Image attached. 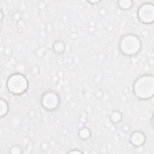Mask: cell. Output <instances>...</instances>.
I'll return each instance as SVG.
<instances>
[{"label":"cell","mask_w":154,"mask_h":154,"mask_svg":"<svg viewBox=\"0 0 154 154\" xmlns=\"http://www.w3.org/2000/svg\"><path fill=\"white\" fill-rule=\"evenodd\" d=\"M134 92L136 97L141 100H148L153 95V77L144 75L139 77L134 83Z\"/></svg>","instance_id":"obj_1"},{"label":"cell","mask_w":154,"mask_h":154,"mask_svg":"<svg viewBox=\"0 0 154 154\" xmlns=\"http://www.w3.org/2000/svg\"><path fill=\"white\" fill-rule=\"evenodd\" d=\"M141 42L140 38L133 34L123 35L119 42V49L126 56L137 55L141 50Z\"/></svg>","instance_id":"obj_2"},{"label":"cell","mask_w":154,"mask_h":154,"mask_svg":"<svg viewBox=\"0 0 154 154\" xmlns=\"http://www.w3.org/2000/svg\"><path fill=\"white\" fill-rule=\"evenodd\" d=\"M28 82L25 76L16 73L9 76L7 81L8 90L14 95H20L26 92Z\"/></svg>","instance_id":"obj_3"},{"label":"cell","mask_w":154,"mask_h":154,"mask_svg":"<svg viewBox=\"0 0 154 154\" xmlns=\"http://www.w3.org/2000/svg\"><path fill=\"white\" fill-rule=\"evenodd\" d=\"M41 100H49L42 103V106L46 110L49 111H54L57 109L60 105V100L58 94L54 91H47L42 96Z\"/></svg>","instance_id":"obj_4"},{"label":"cell","mask_w":154,"mask_h":154,"mask_svg":"<svg viewBox=\"0 0 154 154\" xmlns=\"http://www.w3.org/2000/svg\"><path fill=\"white\" fill-rule=\"evenodd\" d=\"M138 19L145 24H152L153 22V5L150 3L142 4L138 10Z\"/></svg>","instance_id":"obj_5"},{"label":"cell","mask_w":154,"mask_h":154,"mask_svg":"<svg viewBox=\"0 0 154 154\" xmlns=\"http://www.w3.org/2000/svg\"><path fill=\"white\" fill-rule=\"evenodd\" d=\"M146 141V135L141 131L133 132L130 137V142L135 147H140L144 145Z\"/></svg>","instance_id":"obj_6"},{"label":"cell","mask_w":154,"mask_h":154,"mask_svg":"<svg viewBox=\"0 0 154 154\" xmlns=\"http://www.w3.org/2000/svg\"><path fill=\"white\" fill-rule=\"evenodd\" d=\"M91 131L88 128L84 127L78 131V136L82 140H87L91 137Z\"/></svg>","instance_id":"obj_7"},{"label":"cell","mask_w":154,"mask_h":154,"mask_svg":"<svg viewBox=\"0 0 154 154\" xmlns=\"http://www.w3.org/2000/svg\"><path fill=\"white\" fill-rule=\"evenodd\" d=\"M122 118H123V116L121 112H120L118 110L113 111L109 116L110 121L112 122L113 123H116V124L121 122Z\"/></svg>","instance_id":"obj_8"},{"label":"cell","mask_w":154,"mask_h":154,"mask_svg":"<svg viewBox=\"0 0 154 154\" xmlns=\"http://www.w3.org/2000/svg\"><path fill=\"white\" fill-rule=\"evenodd\" d=\"M8 111V105L5 100L1 99V117L5 116Z\"/></svg>","instance_id":"obj_9"},{"label":"cell","mask_w":154,"mask_h":154,"mask_svg":"<svg viewBox=\"0 0 154 154\" xmlns=\"http://www.w3.org/2000/svg\"><path fill=\"white\" fill-rule=\"evenodd\" d=\"M53 48L57 54H62L64 50V43L61 41H57L54 43Z\"/></svg>","instance_id":"obj_10"},{"label":"cell","mask_w":154,"mask_h":154,"mask_svg":"<svg viewBox=\"0 0 154 154\" xmlns=\"http://www.w3.org/2000/svg\"><path fill=\"white\" fill-rule=\"evenodd\" d=\"M10 152L11 153H22V149L20 146H13L11 147Z\"/></svg>","instance_id":"obj_11"},{"label":"cell","mask_w":154,"mask_h":154,"mask_svg":"<svg viewBox=\"0 0 154 154\" xmlns=\"http://www.w3.org/2000/svg\"><path fill=\"white\" fill-rule=\"evenodd\" d=\"M103 93L101 89L97 90L94 93V95L97 99H101L103 96Z\"/></svg>","instance_id":"obj_12"},{"label":"cell","mask_w":154,"mask_h":154,"mask_svg":"<svg viewBox=\"0 0 154 154\" xmlns=\"http://www.w3.org/2000/svg\"><path fill=\"white\" fill-rule=\"evenodd\" d=\"M67 153H83V152L82 151H80L79 150H75V149L71 150L69 151Z\"/></svg>","instance_id":"obj_13"},{"label":"cell","mask_w":154,"mask_h":154,"mask_svg":"<svg viewBox=\"0 0 154 154\" xmlns=\"http://www.w3.org/2000/svg\"><path fill=\"white\" fill-rule=\"evenodd\" d=\"M1 16H2V10H1ZM1 22H2V18H1Z\"/></svg>","instance_id":"obj_14"}]
</instances>
